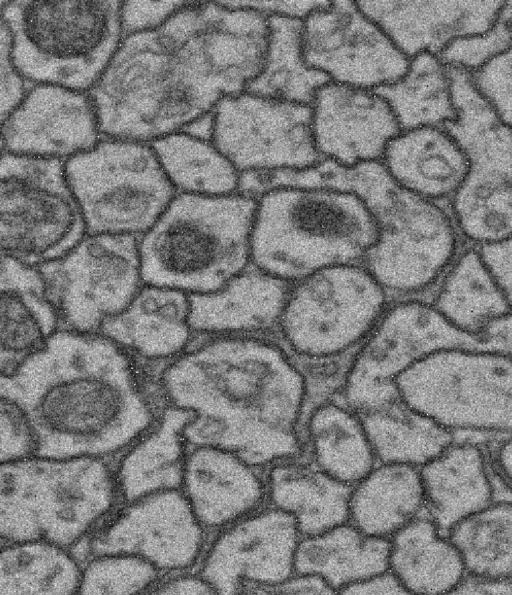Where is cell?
<instances>
[{
    "label": "cell",
    "instance_id": "obj_1",
    "mask_svg": "<svg viewBox=\"0 0 512 595\" xmlns=\"http://www.w3.org/2000/svg\"><path fill=\"white\" fill-rule=\"evenodd\" d=\"M264 45L255 24L217 1L190 3L161 26L126 35L88 92L101 134L151 143L184 131L247 90Z\"/></svg>",
    "mask_w": 512,
    "mask_h": 595
},
{
    "label": "cell",
    "instance_id": "obj_2",
    "mask_svg": "<svg viewBox=\"0 0 512 595\" xmlns=\"http://www.w3.org/2000/svg\"><path fill=\"white\" fill-rule=\"evenodd\" d=\"M160 386L168 405L192 414L184 428L190 448L220 447L263 469L304 453L305 381L268 339L217 336L171 362Z\"/></svg>",
    "mask_w": 512,
    "mask_h": 595
},
{
    "label": "cell",
    "instance_id": "obj_3",
    "mask_svg": "<svg viewBox=\"0 0 512 595\" xmlns=\"http://www.w3.org/2000/svg\"><path fill=\"white\" fill-rule=\"evenodd\" d=\"M0 395L35 432L37 456L105 458L128 448L158 414L131 360L103 335L57 331L11 375Z\"/></svg>",
    "mask_w": 512,
    "mask_h": 595
},
{
    "label": "cell",
    "instance_id": "obj_4",
    "mask_svg": "<svg viewBox=\"0 0 512 595\" xmlns=\"http://www.w3.org/2000/svg\"><path fill=\"white\" fill-rule=\"evenodd\" d=\"M290 178L295 187L350 191L364 202L378 224L379 239L363 262L387 295L431 300L465 247L448 203L404 188L382 161L347 167L321 159Z\"/></svg>",
    "mask_w": 512,
    "mask_h": 595
},
{
    "label": "cell",
    "instance_id": "obj_5",
    "mask_svg": "<svg viewBox=\"0 0 512 595\" xmlns=\"http://www.w3.org/2000/svg\"><path fill=\"white\" fill-rule=\"evenodd\" d=\"M378 239V224L356 194L278 187L257 198L250 263L293 284L329 266L364 261Z\"/></svg>",
    "mask_w": 512,
    "mask_h": 595
},
{
    "label": "cell",
    "instance_id": "obj_6",
    "mask_svg": "<svg viewBox=\"0 0 512 595\" xmlns=\"http://www.w3.org/2000/svg\"><path fill=\"white\" fill-rule=\"evenodd\" d=\"M257 197L179 193L139 237L142 282L216 291L248 268Z\"/></svg>",
    "mask_w": 512,
    "mask_h": 595
},
{
    "label": "cell",
    "instance_id": "obj_7",
    "mask_svg": "<svg viewBox=\"0 0 512 595\" xmlns=\"http://www.w3.org/2000/svg\"><path fill=\"white\" fill-rule=\"evenodd\" d=\"M120 500L115 472L104 458L34 455L1 463V543L45 540L74 547Z\"/></svg>",
    "mask_w": 512,
    "mask_h": 595
},
{
    "label": "cell",
    "instance_id": "obj_8",
    "mask_svg": "<svg viewBox=\"0 0 512 595\" xmlns=\"http://www.w3.org/2000/svg\"><path fill=\"white\" fill-rule=\"evenodd\" d=\"M123 1L1 2L12 60L25 80L89 92L124 37Z\"/></svg>",
    "mask_w": 512,
    "mask_h": 595
},
{
    "label": "cell",
    "instance_id": "obj_9",
    "mask_svg": "<svg viewBox=\"0 0 512 595\" xmlns=\"http://www.w3.org/2000/svg\"><path fill=\"white\" fill-rule=\"evenodd\" d=\"M456 118L442 127L464 150L469 170L447 202L465 245L512 237V128L475 86L471 74L447 66Z\"/></svg>",
    "mask_w": 512,
    "mask_h": 595
},
{
    "label": "cell",
    "instance_id": "obj_10",
    "mask_svg": "<svg viewBox=\"0 0 512 595\" xmlns=\"http://www.w3.org/2000/svg\"><path fill=\"white\" fill-rule=\"evenodd\" d=\"M87 234L143 235L177 195L150 143L105 139L65 161Z\"/></svg>",
    "mask_w": 512,
    "mask_h": 595
},
{
    "label": "cell",
    "instance_id": "obj_11",
    "mask_svg": "<svg viewBox=\"0 0 512 595\" xmlns=\"http://www.w3.org/2000/svg\"><path fill=\"white\" fill-rule=\"evenodd\" d=\"M414 410L454 433L512 436V358L474 349L440 351L396 380Z\"/></svg>",
    "mask_w": 512,
    "mask_h": 595
},
{
    "label": "cell",
    "instance_id": "obj_12",
    "mask_svg": "<svg viewBox=\"0 0 512 595\" xmlns=\"http://www.w3.org/2000/svg\"><path fill=\"white\" fill-rule=\"evenodd\" d=\"M387 296L365 266H329L291 284L278 330L297 361L339 359L366 338Z\"/></svg>",
    "mask_w": 512,
    "mask_h": 595
},
{
    "label": "cell",
    "instance_id": "obj_13",
    "mask_svg": "<svg viewBox=\"0 0 512 595\" xmlns=\"http://www.w3.org/2000/svg\"><path fill=\"white\" fill-rule=\"evenodd\" d=\"M86 234L64 160L2 152L1 254L38 267L64 256Z\"/></svg>",
    "mask_w": 512,
    "mask_h": 595
},
{
    "label": "cell",
    "instance_id": "obj_14",
    "mask_svg": "<svg viewBox=\"0 0 512 595\" xmlns=\"http://www.w3.org/2000/svg\"><path fill=\"white\" fill-rule=\"evenodd\" d=\"M452 349L483 350L481 336L451 324L427 299H402L386 307L353 355L340 394L357 414L400 397L396 380L426 357Z\"/></svg>",
    "mask_w": 512,
    "mask_h": 595
},
{
    "label": "cell",
    "instance_id": "obj_15",
    "mask_svg": "<svg viewBox=\"0 0 512 595\" xmlns=\"http://www.w3.org/2000/svg\"><path fill=\"white\" fill-rule=\"evenodd\" d=\"M37 268L60 330L95 333L141 288L139 236L86 234L64 256Z\"/></svg>",
    "mask_w": 512,
    "mask_h": 595
},
{
    "label": "cell",
    "instance_id": "obj_16",
    "mask_svg": "<svg viewBox=\"0 0 512 595\" xmlns=\"http://www.w3.org/2000/svg\"><path fill=\"white\" fill-rule=\"evenodd\" d=\"M211 142L239 173L303 170L322 159L313 138L310 105L248 91L215 106Z\"/></svg>",
    "mask_w": 512,
    "mask_h": 595
},
{
    "label": "cell",
    "instance_id": "obj_17",
    "mask_svg": "<svg viewBox=\"0 0 512 595\" xmlns=\"http://www.w3.org/2000/svg\"><path fill=\"white\" fill-rule=\"evenodd\" d=\"M305 62L330 81L376 90L400 79L410 59L356 1H327L302 20Z\"/></svg>",
    "mask_w": 512,
    "mask_h": 595
},
{
    "label": "cell",
    "instance_id": "obj_18",
    "mask_svg": "<svg viewBox=\"0 0 512 595\" xmlns=\"http://www.w3.org/2000/svg\"><path fill=\"white\" fill-rule=\"evenodd\" d=\"M205 531L183 492L167 490L125 503L90 536L87 550L132 554L161 573L178 572L199 560Z\"/></svg>",
    "mask_w": 512,
    "mask_h": 595
},
{
    "label": "cell",
    "instance_id": "obj_19",
    "mask_svg": "<svg viewBox=\"0 0 512 595\" xmlns=\"http://www.w3.org/2000/svg\"><path fill=\"white\" fill-rule=\"evenodd\" d=\"M301 538L292 516L273 506L261 508L218 532L199 574L217 594H262L295 573Z\"/></svg>",
    "mask_w": 512,
    "mask_h": 595
},
{
    "label": "cell",
    "instance_id": "obj_20",
    "mask_svg": "<svg viewBox=\"0 0 512 595\" xmlns=\"http://www.w3.org/2000/svg\"><path fill=\"white\" fill-rule=\"evenodd\" d=\"M2 124V152L67 159L96 146L102 135L88 92L37 84Z\"/></svg>",
    "mask_w": 512,
    "mask_h": 595
},
{
    "label": "cell",
    "instance_id": "obj_21",
    "mask_svg": "<svg viewBox=\"0 0 512 595\" xmlns=\"http://www.w3.org/2000/svg\"><path fill=\"white\" fill-rule=\"evenodd\" d=\"M310 106L317 151L342 166L381 161L401 131L388 102L373 89L329 81Z\"/></svg>",
    "mask_w": 512,
    "mask_h": 595
},
{
    "label": "cell",
    "instance_id": "obj_22",
    "mask_svg": "<svg viewBox=\"0 0 512 595\" xmlns=\"http://www.w3.org/2000/svg\"><path fill=\"white\" fill-rule=\"evenodd\" d=\"M409 59L488 31L506 1H356Z\"/></svg>",
    "mask_w": 512,
    "mask_h": 595
},
{
    "label": "cell",
    "instance_id": "obj_23",
    "mask_svg": "<svg viewBox=\"0 0 512 595\" xmlns=\"http://www.w3.org/2000/svg\"><path fill=\"white\" fill-rule=\"evenodd\" d=\"M181 491L203 528L221 531L262 508L266 475L232 451L196 446L187 451Z\"/></svg>",
    "mask_w": 512,
    "mask_h": 595
},
{
    "label": "cell",
    "instance_id": "obj_24",
    "mask_svg": "<svg viewBox=\"0 0 512 595\" xmlns=\"http://www.w3.org/2000/svg\"><path fill=\"white\" fill-rule=\"evenodd\" d=\"M291 284L255 267L222 288L189 294L192 331L216 336H258L278 329Z\"/></svg>",
    "mask_w": 512,
    "mask_h": 595
},
{
    "label": "cell",
    "instance_id": "obj_25",
    "mask_svg": "<svg viewBox=\"0 0 512 595\" xmlns=\"http://www.w3.org/2000/svg\"><path fill=\"white\" fill-rule=\"evenodd\" d=\"M59 325L39 269L1 254V376L11 375L41 350Z\"/></svg>",
    "mask_w": 512,
    "mask_h": 595
},
{
    "label": "cell",
    "instance_id": "obj_26",
    "mask_svg": "<svg viewBox=\"0 0 512 595\" xmlns=\"http://www.w3.org/2000/svg\"><path fill=\"white\" fill-rule=\"evenodd\" d=\"M189 313L186 292L145 284L128 306L106 320L99 331L122 349L143 358H170L188 344L192 332Z\"/></svg>",
    "mask_w": 512,
    "mask_h": 595
},
{
    "label": "cell",
    "instance_id": "obj_27",
    "mask_svg": "<svg viewBox=\"0 0 512 595\" xmlns=\"http://www.w3.org/2000/svg\"><path fill=\"white\" fill-rule=\"evenodd\" d=\"M381 161L398 184L439 202L450 200L469 170L464 150L442 126L401 130Z\"/></svg>",
    "mask_w": 512,
    "mask_h": 595
},
{
    "label": "cell",
    "instance_id": "obj_28",
    "mask_svg": "<svg viewBox=\"0 0 512 595\" xmlns=\"http://www.w3.org/2000/svg\"><path fill=\"white\" fill-rule=\"evenodd\" d=\"M265 475L267 501L294 518L302 537L348 522L353 486L322 471L305 453L270 465Z\"/></svg>",
    "mask_w": 512,
    "mask_h": 595
},
{
    "label": "cell",
    "instance_id": "obj_29",
    "mask_svg": "<svg viewBox=\"0 0 512 595\" xmlns=\"http://www.w3.org/2000/svg\"><path fill=\"white\" fill-rule=\"evenodd\" d=\"M427 516L445 535L458 522L493 501L494 488L483 450L451 443L419 467Z\"/></svg>",
    "mask_w": 512,
    "mask_h": 595
},
{
    "label": "cell",
    "instance_id": "obj_30",
    "mask_svg": "<svg viewBox=\"0 0 512 595\" xmlns=\"http://www.w3.org/2000/svg\"><path fill=\"white\" fill-rule=\"evenodd\" d=\"M191 412L167 405L153 425L123 453L114 470L121 501L130 503L167 490H181Z\"/></svg>",
    "mask_w": 512,
    "mask_h": 595
},
{
    "label": "cell",
    "instance_id": "obj_31",
    "mask_svg": "<svg viewBox=\"0 0 512 595\" xmlns=\"http://www.w3.org/2000/svg\"><path fill=\"white\" fill-rule=\"evenodd\" d=\"M424 509L419 467L378 463L353 486L348 522L366 535L390 539Z\"/></svg>",
    "mask_w": 512,
    "mask_h": 595
},
{
    "label": "cell",
    "instance_id": "obj_32",
    "mask_svg": "<svg viewBox=\"0 0 512 595\" xmlns=\"http://www.w3.org/2000/svg\"><path fill=\"white\" fill-rule=\"evenodd\" d=\"M389 570L408 593H454L467 572L450 540L426 515L390 539Z\"/></svg>",
    "mask_w": 512,
    "mask_h": 595
},
{
    "label": "cell",
    "instance_id": "obj_33",
    "mask_svg": "<svg viewBox=\"0 0 512 595\" xmlns=\"http://www.w3.org/2000/svg\"><path fill=\"white\" fill-rule=\"evenodd\" d=\"M304 453L322 471L350 486L378 464L360 416L343 403L326 402L308 416Z\"/></svg>",
    "mask_w": 512,
    "mask_h": 595
},
{
    "label": "cell",
    "instance_id": "obj_34",
    "mask_svg": "<svg viewBox=\"0 0 512 595\" xmlns=\"http://www.w3.org/2000/svg\"><path fill=\"white\" fill-rule=\"evenodd\" d=\"M389 539L364 534L349 522L300 539L295 573L321 576L339 593L344 587L389 569Z\"/></svg>",
    "mask_w": 512,
    "mask_h": 595
},
{
    "label": "cell",
    "instance_id": "obj_35",
    "mask_svg": "<svg viewBox=\"0 0 512 595\" xmlns=\"http://www.w3.org/2000/svg\"><path fill=\"white\" fill-rule=\"evenodd\" d=\"M455 327L481 336L494 319L511 308L476 247L465 245L430 300Z\"/></svg>",
    "mask_w": 512,
    "mask_h": 595
},
{
    "label": "cell",
    "instance_id": "obj_36",
    "mask_svg": "<svg viewBox=\"0 0 512 595\" xmlns=\"http://www.w3.org/2000/svg\"><path fill=\"white\" fill-rule=\"evenodd\" d=\"M358 415L378 463L421 467L454 442L451 431L411 408L401 397Z\"/></svg>",
    "mask_w": 512,
    "mask_h": 595
},
{
    "label": "cell",
    "instance_id": "obj_37",
    "mask_svg": "<svg viewBox=\"0 0 512 595\" xmlns=\"http://www.w3.org/2000/svg\"><path fill=\"white\" fill-rule=\"evenodd\" d=\"M81 575L68 548L45 540L1 543V595L74 594Z\"/></svg>",
    "mask_w": 512,
    "mask_h": 595
},
{
    "label": "cell",
    "instance_id": "obj_38",
    "mask_svg": "<svg viewBox=\"0 0 512 595\" xmlns=\"http://www.w3.org/2000/svg\"><path fill=\"white\" fill-rule=\"evenodd\" d=\"M376 91L388 102L401 130L443 126L456 118L447 66L434 54L411 58L400 79Z\"/></svg>",
    "mask_w": 512,
    "mask_h": 595
},
{
    "label": "cell",
    "instance_id": "obj_39",
    "mask_svg": "<svg viewBox=\"0 0 512 595\" xmlns=\"http://www.w3.org/2000/svg\"><path fill=\"white\" fill-rule=\"evenodd\" d=\"M270 37L263 68L246 91L283 101L311 105L330 79L311 68L301 46L302 20L269 17Z\"/></svg>",
    "mask_w": 512,
    "mask_h": 595
},
{
    "label": "cell",
    "instance_id": "obj_40",
    "mask_svg": "<svg viewBox=\"0 0 512 595\" xmlns=\"http://www.w3.org/2000/svg\"><path fill=\"white\" fill-rule=\"evenodd\" d=\"M179 193L226 195L238 192L240 173L210 141L176 132L150 143Z\"/></svg>",
    "mask_w": 512,
    "mask_h": 595
},
{
    "label": "cell",
    "instance_id": "obj_41",
    "mask_svg": "<svg viewBox=\"0 0 512 595\" xmlns=\"http://www.w3.org/2000/svg\"><path fill=\"white\" fill-rule=\"evenodd\" d=\"M447 536L468 575L512 581V500L492 501L458 522Z\"/></svg>",
    "mask_w": 512,
    "mask_h": 595
},
{
    "label": "cell",
    "instance_id": "obj_42",
    "mask_svg": "<svg viewBox=\"0 0 512 595\" xmlns=\"http://www.w3.org/2000/svg\"><path fill=\"white\" fill-rule=\"evenodd\" d=\"M161 572L147 560L132 554L92 556L82 569L80 594L149 593Z\"/></svg>",
    "mask_w": 512,
    "mask_h": 595
},
{
    "label": "cell",
    "instance_id": "obj_43",
    "mask_svg": "<svg viewBox=\"0 0 512 595\" xmlns=\"http://www.w3.org/2000/svg\"><path fill=\"white\" fill-rule=\"evenodd\" d=\"M512 46V1H506L495 24L485 33L451 42L439 55L449 67L474 73Z\"/></svg>",
    "mask_w": 512,
    "mask_h": 595
},
{
    "label": "cell",
    "instance_id": "obj_44",
    "mask_svg": "<svg viewBox=\"0 0 512 595\" xmlns=\"http://www.w3.org/2000/svg\"><path fill=\"white\" fill-rule=\"evenodd\" d=\"M1 463L22 460L36 454L37 441L24 409L0 395Z\"/></svg>",
    "mask_w": 512,
    "mask_h": 595
},
{
    "label": "cell",
    "instance_id": "obj_45",
    "mask_svg": "<svg viewBox=\"0 0 512 595\" xmlns=\"http://www.w3.org/2000/svg\"><path fill=\"white\" fill-rule=\"evenodd\" d=\"M471 78L500 118L512 128V46Z\"/></svg>",
    "mask_w": 512,
    "mask_h": 595
},
{
    "label": "cell",
    "instance_id": "obj_46",
    "mask_svg": "<svg viewBox=\"0 0 512 595\" xmlns=\"http://www.w3.org/2000/svg\"><path fill=\"white\" fill-rule=\"evenodd\" d=\"M189 3L190 1H123L124 36L161 26Z\"/></svg>",
    "mask_w": 512,
    "mask_h": 595
},
{
    "label": "cell",
    "instance_id": "obj_47",
    "mask_svg": "<svg viewBox=\"0 0 512 595\" xmlns=\"http://www.w3.org/2000/svg\"><path fill=\"white\" fill-rule=\"evenodd\" d=\"M0 77V119L1 123H3L21 103L28 91H26L25 79L13 63L11 33L2 19L0 24Z\"/></svg>",
    "mask_w": 512,
    "mask_h": 595
},
{
    "label": "cell",
    "instance_id": "obj_48",
    "mask_svg": "<svg viewBox=\"0 0 512 595\" xmlns=\"http://www.w3.org/2000/svg\"><path fill=\"white\" fill-rule=\"evenodd\" d=\"M476 248L512 311V237Z\"/></svg>",
    "mask_w": 512,
    "mask_h": 595
},
{
    "label": "cell",
    "instance_id": "obj_49",
    "mask_svg": "<svg viewBox=\"0 0 512 595\" xmlns=\"http://www.w3.org/2000/svg\"><path fill=\"white\" fill-rule=\"evenodd\" d=\"M224 5L247 8L265 14L268 17L281 16L303 20L327 1H221Z\"/></svg>",
    "mask_w": 512,
    "mask_h": 595
},
{
    "label": "cell",
    "instance_id": "obj_50",
    "mask_svg": "<svg viewBox=\"0 0 512 595\" xmlns=\"http://www.w3.org/2000/svg\"><path fill=\"white\" fill-rule=\"evenodd\" d=\"M336 591L319 575L294 573L283 582L267 587L262 594H334Z\"/></svg>",
    "mask_w": 512,
    "mask_h": 595
},
{
    "label": "cell",
    "instance_id": "obj_51",
    "mask_svg": "<svg viewBox=\"0 0 512 595\" xmlns=\"http://www.w3.org/2000/svg\"><path fill=\"white\" fill-rule=\"evenodd\" d=\"M152 594H217L212 585L198 574H179L160 579Z\"/></svg>",
    "mask_w": 512,
    "mask_h": 595
},
{
    "label": "cell",
    "instance_id": "obj_52",
    "mask_svg": "<svg viewBox=\"0 0 512 595\" xmlns=\"http://www.w3.org/2000/svg\"><path fill=\"white\" fill-rule=\"evenodd\" d=\"M483 350L512 358V312L492 320L481 333Z\"/></svg>",
    "mask_w": 512,
    "mask_h": 595
},
{
    "label": "cell",
    "instance_id": "obj_53",
    "mask_svg": "<svg viewBox=\"0 0 512 595\" xmlns=\"http://www.w3.org/2000/svg\"><path fill=\"white\" fill-rule=\"evenodd\" d=\"M341 594H408L397 577L388 569L340 590Z\"/></svg>",
    "mask_w": 512,
    "mask_h": 595
},
{
    "label": "cell",
    "instance_id": "obj_54",
    "mask_svg": "<svg viewBox=\"0 0 512 595\" xmlns=\"http://www.w3.org/2000/svg\"><path fill=\"white\" fill-rule=\"evenodd\" d=\"M454 593L512 594V581L480 578L467 574Z\"/></svg>",
    "mask_w": 512,
    "mask_h": 595
},
{
    "label": "cell",
    "instance_id": "obj_55",
    "mask_svg": "<svg viewBox=\"0 0 512 595\" xmlns=\"http://www.w3.org/2000/svg\"><path fill=\"white\" fill-rule=\"evenodd\" d=\"M492 466L498 477L512 490V436L505 437L495 448Z\"/></svg>",
    "mask_w": 512,
    "mask_h": 595
}]
</instances>
